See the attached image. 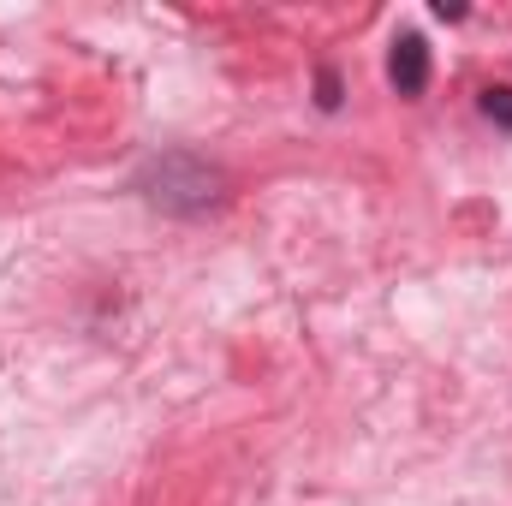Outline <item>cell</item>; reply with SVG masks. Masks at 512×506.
I'll return each instance as SVG.
<instances>
[{
  "label": "cell",
  "instance_id": "obj_2",
  "mask_svg": "<svg viewBox=\"0 0 512 506\" xmlns=\"http://www.w3.org/2000/svg\"><path fill=\"white\" fill-rule=\"evenodd\" d=\"M387 84L399 90V96H423L429 90V42L423 36H399L393 42V54H387Z\"/></svg>",
  "mask_w": 512,
  "mask_h": 506
},
{
  "label": "cell",
  "instance_id": "obj_4",
  "mask_svg": "<svg viewBox=\"0 0 512 506\" xmlns=\"http://www.w3.org/2000/svg\"><path fill=\"white\" fill-rule=\"evenodd\" d=\"M316 90H322V96H316L322 108H340V78H334V72H322V78H316Z\"/></svg>",
  "mask_w": 512,
  "mask_h": 506
},
{
  "label": "cell",
  "instance_id": "obj_3",
  "mask_svg": "<svg viewBox=\"0 0 512 506\" xmlns=\"http://www.w3.org/2000/svg\"><path fill=\"white\" fill-rule=\"evenodd\" d=\"M477 108H483V120H495L501 131H512V84H489Z\"/></svg>",
  "mask_w": 512,
  "mask_h": 506
},
{
  "label": "cell",
  "instance_id": "obj_1",
  "mask_svg": "<svg viewBox=\"0 0 512 506\" xmlns=\"http://www.w3.org/2000/svg\"><path fill=\"white\" fill-rule=\"evenodd\" d=\"M221 191H227L221 167L203 155H185V149H167V155L143 161V173H137V197L161 215H209L221 203Z\"/></svg>",
  "mask_w": 512,
  "mask_h": 506
}]
</instances>
